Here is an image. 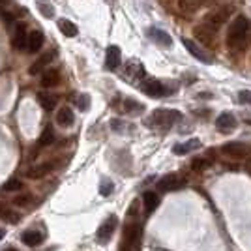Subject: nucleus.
Here are the masks:
<instances>
[{
  "mask_svg": "<svg viewBox=\"0 0 251 251\" xmlns=\"http://www.w3.org/2000/svg\"><path fill=\"white\" fill-rule=\"evenodd\" d=\"M250 28L251 25L246 17H236L232 25L229 26V32H227V45L234 51H242L246 47L248 40H251L250 36Z\"/></svg>",
  "mask_w": 251,
  "mask_h": 251,
  "instance_id": "obj_1",
  "label": "nucleus"
},
{
  "mask_svg": "<svg viewBox=\"0 0 251 251\" xmlns=\"http://www.w3.org/2000/svg\"><path fill=\"white\" fill-rule=\"evenodd\" d=\"M182 120V113L180 111H175V109H156L148 124L152 127H161V129H169L171 126H175L176 122Z\"/></svg>",
  "mask_w": 251,
  "mask_h": 251,
  "instance_id": "obj_2",
  "label": "nucleus"
},
{
  "mask_svg": "<svg viewBox=\"0 0 251 251\" xmlns=\"http://www.w3.org/2000/svg\"><path fill=\"white\" fill-rule=\"evenodd\" d=\"M230 13H232V8H230V6H221V8H218L216 11H212V13H208V15H206L204 25L218 32L221 25H223V23L230 17Z\"/></svg>",
  "mask_w": 251,
  "mask_h": 251,
  "instance_id": "obj_3",
  "label": "nucleus"
},
{
  "mask_svg": "<svg viewBox=\"0 0 251 251\" xmlns=\"http://www.w3.org/2000/svg\"><path fill=\"white\" fill-rule=\"evenodd\" d=\"M141 90L147 96H150V98H163V96L169 94L167 86L161 83V81H157V79H152V77H148V79L145 77L143 79Z\"/></svg>",
  "mask_w": 251,
  "mask_h": 251,
  "instance_id": "obj_4",
  "label": "nucleus"
},
{
  "mask_svg": "<svg viewBox=\"0 0 251 251\" xmlns=\"http://www.w3.org/2000/svg\"><path fill=\"white\" fill-rule=\"evenodd\" d=\"M28 34H30V32H26V26H25V25L15 23L11 43H13V47H15L17 51H26V49H28Z\"/></svg>",
  "mask_w": 251,
  "mask_h": 251,
  "instance_id": "obj_5",
  "label": "nucleus"
},
{
  "mask_svg": "<svg viewBox=\"0 0 251 251\" xmlns=\"http://www.w3.org/2000/svg\"><path fill=\"white\" fill-rule=\"evenodd\" d=\"M145 66L141 62H137V60H129V62L126 64L124 68V79L127 81H143L145 79Z\"/></svg>",
  "mask_w": 251,
  "mask_h": 251,
  "instance_id": "obj_6",
  "label": "nucleus"
},
{
  "mask_svg": "<svg viewBox=\"0 0 251 251\" xmlns=\"http://www.w3.org/2000/svg\"><path fill=\"white\" fill-rule=\"evenodd\" d=\"M116 225H118V220H116V216H109L107 220L100 225V229L96 232V236H98V240L100 242H107L111 240V236H113V232H115Z\"/></svg>",
  "mask_w": 251,
  "mask_h": 251,
  "instance_id": "obj_7",
  "label": "nucleus"
},
{
  "mask_svg": "<svg viewBox=\"0 0 251 251\" xmlns=\"http://www.w3.org/2000/svg\"><path fill=\"white\" fill-rule=\"evenodd\" d=\"M182 43H184V47L188 49V52L191 54V56H195L197 60H201V62L204 64H212V58H210V54L201 45H197V43L193 42V40H188V38H184L182 40Z\"/></svg>",
  "mask_w": 251,
  "mask_h": 251,
  "instance_id": "obj_8",
  "label": "nucleus"
},
{
  "mask_svg": "<svg viewBox=\"0 0 251 251\" xmlns=\"http://www.w3.org/2000/svg\"><path fill=\"white\" fill-rule=\"evenodd\" d=\"M122 62V52H120V47H116V45H111V47H107V52H105V68L107 70H116L118 66Z\"/></svg>",
  "mask_w": 251,
  "mask_h": 251,
  "instance_id": "obj_9",
  "label": "nucleus"
},
{
  "mask_svg": "<svg viewBox=\"0 0 251 251\" xmlns=\"http://www.w3.org/2000/svg\"><path fill=\"white\" fill-rule=\"evenodd\" d=\"M216 126H218V129L223 131V133H230L232 129H236V118H234V115H230V113H221L218 116V120H216Z\"/></svg>",
  "mask_w": 251,
  "mask_h": 251,
  "instance_id": "obj_10",
  "label": "nucleus"
},
{
  "mask_svg": "<svg viewBox=\"0 0 251 251\" xmlns=\"http://www.w3.org/2000/svg\"><path fill=\"white\" fill-rule=\"evenodd\" d=\"M45 238V234H43L42 230H36V229H30V230H25L21 236V240L25 246H28V248H36V246H40Z\"/></svg>",
  "mask_w": 251,
  "mask_h": 251,
  "instance_id": "obj_11",
  "label": "nucleus"
},
{
  "mask_svg": "<svg viewBox=\"0 0 251 251\" xmlns=\"http://www.w3.org/2000/svg\"><path fill=\"white\" fill-rule=\"evenodd\" d=\"M54 165H56L54 161H45V163H42V165L30 167V169H28V173H26V176L32 178V180H38V178L47 176L52 169H54Z\"/></svg>",
  "mask_w": 251,
  "mask_h": 251,
  "instance_id": "obj_12",
  "label": "nucleus"
},
{
  "mask_svg": "<svg viewBox=\"0 0 251 251\" xmlns=\"http://www.w3.org/2000/svg\"><path fill=\"white\" fill-rule=\"evenodd\" d=\"M201 148V141L199 139H189V141H184V143H178L173 147V152L178 154V156H184V154H189L193 150H199Z\"/></svg>",
  "mask_w": 251,
  "mask_h": 251,
  "instance_id": "obj_13",
  "label": "nucleus"
},
{
  "mask_svg": "<svg viewBox=\"0 0 251 251\" xmlns=\"http://www.w3.org/2000/svg\"><path fill=\"white\" fill-rule=\"evenodd\" d=\"M182 184H184V182H182L176 175H167V176H163L157 182V188L161 189V191H173V189L182 188Z\"/></svg>",
  "mask_w": 251,
  "mask_h": 251,
  "instance_id": "obj_14",
  "label": "nucleus"
},
{
  "mask_svg": "<svg viewBox=\"0 0 251 251\" xmlns=\"http://www.w3.org/2000/svg\"><path fill=\"white\" fill-rule=\"evenodd\" d=\"M75 122V115L70 107H60L58 113H56V124L62 126V127H70Z\"/></svg>",
  "mask_w": 251,
  "mask_h": 251,
  "instance_id": "obj_15",
  "label": "nucleus"
},
{
  "mask_svg": "<svg viewBox=\"0 0 251 251\" xmlns=\"http://www.w3.org/2000/svg\"><path fill=\"white\" fill-rule=\"evenodd\" d=\"M124 238L126 242L129 244V246H133V248H139V244H141V225H129L124 232Z\"/></svg>",
  "mask_w": 251,
  "mask_h": 251,
  "instance_id": "obj_16",
  "label": "nucleus"
},
{
  "mask_svg": "<svg viewBox=\"0 0 251 251\" xmlns=\"http://www.w3.org/2000/svg\"><path fill=\"white\" fill-rule=\"evenodd\" d=\"M148 36H150V40H154V42L159 43V45H163V47H171V45H173V38H171L165 30L150 28V30H148Z\"/></svg>",
  "mask_w": 251,
  "mask_h": 251,
  "instance_id": "obj_17",
  "label": "nucleus"
},
{
  "mask_svg": "<svg viewBox=\"0 0 251 251\" xmlns=\"http://www.w3.org/2000/svg\"><path fill=\"white\" fill-rule=\"evenodd\" d=\"M60 83V74H58V70H45L42 75V86L43 88H52V86H56V84Z\"/></svg>",
  "mask_w": 251,
  "mask_h": 251,
  "instance_id": "obj_18",
  "label": "nucleus"
},
{
  "mask_svg": "<svg viewBox=\"0 0 251 251\" xmlns=\"http://www.w3.org/2000/svg\"><path fill=\"white\" fill-rule=\"evenodd\" d=\"M42 45H43V32L40 30V28H36V30H32L30 34H28V49H26V51L28 52L40 51Z\"/></svg>",
  "mask_w": 251,
  "mask_h": 251,
  "instance_id": "obj_19",
  "label": "nucleus"
},
{
  "mask_svg": "<svg viewBox=\"0 0 251 251\" xmlns=\"http://www.w3.org/2000/svg\"><path fill=\"white\" fill-rule=\"evenodd\" d=\"M221 150H223L227 156H232V157H244L248 154V147L242 145V143H229V145H225Z\"/></svg>",
  "mask_w": 251,
  "mask_h": 251,
  "instance_id": "obj_20",
  "label": "nucleus"
},
{
  "mask_svg": "<svg viewBox=\"0 0 251 251\" xmlns=\"http://www.w3.org/2000/svg\"><path fill=\"white\" fill-rule=\"evenodd\" d=\"M51 52H47V54H43V56H40V58H38V60H36V62L32 64L30 66V70H28V72H30V75H38V74H43V72H45V68H47V64L51 62Z\"/></svg>",
  "mask_w": 251,
  "mask_h": 251,
  "instance_id": "obj_21",
  "label": "nucleus"
},
{
  "mask_svg": "<svg viewBox=\"0 0 251 251\" xmlns=\"http://www.w3.org/2000/svg\"><path fill=\"white\" fill-rule=\"evenodd\" d=\"M143 204H145L147 212H154L157 208V204H159V197H157L156 191H147L143 195Z\"/></svg>",
  "mask_w": 251,
  "mask_h": 251,
  "instance_id": "obj_22",
  "label": "nucleus"
},
{
  "mask_svg": "<svg viewBox=\"0 0 251 251\" xmlns=\"http://www.w3.org/2000/svg\"><path fill=\"white\" fill-rule=\"evenodd\" d=\"M0 220H4L6 223H17L19 221V214L15 210H11L10 206L0 202Z\"/></svg>",
  "mask_w": 251,
  "mask_h": 251,
  "instance_id": "obj_23",
  "label": "nucleus"
},
{
  "mask_svg": "<svg viewBox=\"0 0 251 251\" xmlns=\"http://www.w3.org/2000/svg\"><path fill=\"white\" fill-rule=\"evenodd\" d=\"M38 101H40V105L45 111H52L56 107V96H51L47 94V92H40L38 94Z\"/></svg>",
  "mask_w": 251,
  "mask_h": 251,
  "instance_id": "obj_24",
  "label": "nucleus"
},
{
  "mask_svg": "<svg viewBox=\"0 0 251 251\" xmlns=\"http://www.w3.org/2000/svg\"><path fill=\"white\" fill-rule=\"evenodd\" d=\"M143 105L135 101V100H124L122 101V111L127 113V115H139V113H143Z\"/></svg>",
  "mask_w": 251,
  "mask_h": 251,
  "instance_id": "obj_25",
  "label": "nucleus"
},
{
  "mask_svg": "<svg viewBox=\"0 0 251 251\" xmlns=\"http://www.w3.org/2000/svg\"><path fill=\"white\" fill-rule=\"evenodd\" d=\"M58 28H60V32H62L64 36H68V38L77 36V25L72 21H68V19H60V21H58Z\"/></svg>",
  "mask_w": 251,
  "mask_h": 251,
  "instance_id": "obj_26",
  "label": "nucleus"
},
{
  "mask_svg": "<svg viewBox=\"0 0 251 251\" xmlns=\"http://www.w3.org/2000/svg\"><path fill=\"white\" fill-rule=\"evenodd\" d=\"M36 6H38V10H40V13H42L45 19H52L54 17V8H52L47 0H36Z\"/></svg>",
  "mask_w": 251,
  "mask_h": 251,
  "instance_id": "obj_27",
  "label": "nucleus"
},
{
  "mask_svg": "<svg viewBox=\"0 0 251 251\" xmlns=\"http://www.w3.org/2000/svg\"><path fill=\"white\" fill-rule=\"evenodd\" d=\"M52 143H54V131H52L51 126H47L42 131V135H40V145L42 147H51Z\"/></svg>",
  "mask_w": 251,
  "mask_h": 251,
  "instance_id": "obj_28",
  "label": "nucleus"
},
{
  "mask_svg": "<svg viewBox=\"0 0 251 251\" xmlns=\"http://www.w3.org/2000/svg\"><path fill=\"white\" fill-rule=\"evenodd\" d=\"M21 188H23V182L21 180H17V178H11V180H8V182L2 186L4 191H19Z\"/></svg>",
  "mask_w": 251,
  "mask_h": 251,
  "instance_id": "obj_29",
  "label": "nucleus"
},
{
  "mask_svg": "<svg viewBox=\"0 0 251 251\" xmlns=\"http://www.w3.org/2000/svg\"><path fill=\"white\" fill-rule=\"evenodd\" d=\"M75 103H77V107H79L81 111H88V109H90V96H88V94L77 96Z\"/></svg>",
  "mask_w": 251,
  "mask_h": 251,
  "instance_id": "obj_30",
  "label": "nucleus"
},
{
  "mask_svg": "<svg viewBox=\"0 0 251 251\" xmlns=\"http://www.w3.org/2000/svg\"><path fill=\"white\" fill-rule=\"evenodd\" d=\"M30 201H32L30 193H23V195H17V197L13 199V204H15V206H28Z\"/></svg>",
  "mask_w": 251,
  "mask_h": 251,
  "instance_id": "obj_31",
  "label": "nucleus"
},
{
  "mask_svg": "<svg viewBox=\"0 0 251 251\" xmlns=\"http://www.w3.org/2000/svg\"><path fill=\"white\" fill-rule=\"evenodd\" d=\"M113 191H115V186H113V182H109V180H103V182H101V186H100V193H101L103 197H109Z\"/></svg>",
  "mask_w": 251,
  "mask_h": 251,
  "instance_id": "obj_32",
  "label": "nucleus"
},
{
  "mask_svg": "<svg viewBox=\"0 0 251 251\" xmlns=\"http://www.w3.org/2000/svg\"><path fill=\"white\" fill-rule=\"evenodd\" d=\"M238 101L242 105H251V90H240L238 92Z\"/></svg>",
  "mask_w": 251,
  "mask_h": 251,
  "instance_id": "obj_33",
  "label": "nucleus"
},
{
  "mask_svg": "<svg viewBox=\"0 0 251 251\" xmlns=\"http://www.w3.org/2000/svg\"><path fill=\"white\" fill-rule=\"evenodd\" d=\"M206 165H208V161H204V159H195L193 161V169L195 171H201V169H204Z\"/></svg>",
  "mask_w": 251,
  "mask_h": 251,
  "instance_id": "obj_34",
  "label": "nucleus"
},
{
  "mask_svg": "<svg viewBox=\"0 0 251 251\" xmlns=\"http://www.w3.org/2000/svg\"><path fill=\"white\" fill-rule=\"evenodd\" d=\"M4 236H6V230H2V229H0V240H2Z\"/></svg>",
  "mask_w": 251,
  "mask_h": 251,
  "instance_id": "obj_35",
  "label": "nucleus"
},
{
  "mask_svg": "<svg viewBox=\"0 0 251 251\" xmlns=\"http://www.w3.org/2000/svg\"><path fill=\"white\" fill-rule=\"evenodd\" d=\"M4 251H17V250H15V248H6Z\"/></svg>",
  "mask_w": 251,
  "mask_h": 251,
  "instance_id": "obj_36",
  "label": "nucleus"
},
{
  "mask_svg": "<svg viewBox=\"0 0 251 251\" xmlns=\"http://www.w3.org/2000/svg\"><path fill=\"white\" fill-rule=\"evenodd\" d=\"M246 124H248V126H251V120H246Z\"/></svg>",
  "mask_w": 251,
  "mask_h": 251,
  "instance_id": "obj_37",
  "label": "nucleus"
}]
</instances>
